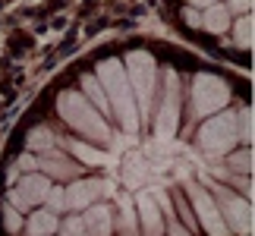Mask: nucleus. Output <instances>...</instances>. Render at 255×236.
<instances>
[{"mask_svg": "<svg viewBox=\"0 0 255 236\" xmlns=\"http://www.w3.org/2000/svg\"><path fill=\"white\" fill-rule=\"evenodd\" d=\"M82 95H85V101H88V104H92V107H95V111H98V114H101V117H104V120H107V123H111V120H114V111H111V101H107V95H104V88H101V85H98V79H95L92 73H88V76H82Z\"/></svg>", "mask_w": 255, "mask_h": 236, "instance_id": "obj_15", "label": "nucleus"}, {"mask_svg": "<svg viewBox=\"0 0 255 236\" xmlns=\"http://www.w3.org/2000/svg\"><path fill=\"white\" fill-rule=\"evenodd\" d=\"M164 236H192L189 230H183L180 224H176V218H170V224L164 227Z\"/></svg>", "mask_w": 255, "mask_h": 236, "instance_id": "obj_29", "label": "nucleus"}, {"mask_svg": "<svg viewBox=\"0 0 255 236\" xmlns=\"http://www.w3.org/2000/svg\"><path fill=\"white\" fill-rule=\"evenodd\" d=\"M135 214H139L142 233L145 236H164V214L158 208L151 192H139L135 195Z\"/></svg>", "mask_w": 255, "mask_h": 236, "instance_id": "obj_11", "label": "nucleus"}, {"mask_svg": "<svg viewBox=\"0 0 255 236\" xmlns=\"http://www.w3.org/2000/svg\"><path fill=\"white\" fill-rule=\"evenodd\" d=\"M82 224H85V233L88 236H111L114 233V211L107 205H88L85 214H82Z\"/></svg>", "mask_w": 255, "mask_h": 236, "instance_id": "obj_13", "label": "nucleus"}, {"mask_svg": "<svg viewBox=\"0 0 255 236\" xmlns=\"http://www.w3.org/2000/svg\"><path fill=\"white\" fill-rule=\"evenodd\" d=\"M111 186L101 183V180H70V186H66V211H85L88 205L98 202V195L107 192Z\"/></svg>", "mask_w": 255, "mask_h": 236, "instance_id": "obj_10", "label": "nucleus"}, {"mask_svg": "<svg viewBox=\"0 0 255 236\" xmlns=\"http://www.w3.org/2000/svg\"><path fill=\"white\" fill-rule=\"evenodd\" d=\"M164 104L158 111V123H154V132H158V139H170L176 132V123H180V76L173 70L164 73Z\"/></svg>", "mask_w": 255, "mask_h": 236, "instance_id": "obj_9", "label": "nucleus"}, {"mask_svg": "<svg viewBox=\"0 0 255 236\" xmlns=\"http://www.w3.org/2000/svg\"><path fill=\"white\" fill-rule=\"evenodd\" d=\"M126 79H129L135 111H139V123H148V111L154 104V88H158V63L148 51H129L123 60Z\"/></svg>", "mask_w": 255, "mask_h": 236, "instance_id": "obj_3", "label": "nucleus"}, {"mask_svg": "<svg viewBox=\"0 0 255 236\" xmlns=\"http://www.w3.org/2000/svg\"><path fill=\"white\" fill-rule=\"evenodd\" d=\"M233 41H237V47H243V51H249V47H252V13L249 16H237Z\"/></svg>", "mask_w": 255, "mask_h": 236, "instance_id": "obj_20", "label": "nucleus"}, {"mask_svg": "<svg viewBox=\"0 0 255 236\" xmlns=\"http://www.w3.org/2000/svg\"><path fill=\"white\" fill-rule=\"evenodd\" d=\"M183 19H186V25H192V28L202 25V13H199V9H192V6L183 9Z\"/></svg>", "mask_w": 255, "mask_h": 236, "instance_id": "obj_28", "label": "nucleus"}, {"mask_svg": "<svg viewBox=\"0 0 255 236\" xmlns=\"http://www.w3.org/2000/svg\"><path fill=\"white\" fill-rule=\"evenodd\" d=\"M120 211H123V221H120V230H123V236H135V208H132V202L126 199H120Z\"/></svg>", "mask_w": 255, "mask_h": 236, "instance_id": "obj_22", "label": "nucleus"}, {"mask_svg": "<svg viewBox=\"0 0 255 236\" xmlns=\"http://www.w3.org/2000/svg\"><path fill=\"white\" fill-rule=\"evenodd\" d=\"M57 114L63 117V123L70 126L73 132H79V135H82V142H92V145H111V139H114L111 123H107L104 117L85 101V95H82V92H73V88H66V92L57 95Z\"/></svg>", "mask_w": 255, "mask_h": 236, "instance_id": "obj_2", "label": "nucleus"}, {"mask_svg": "<svg viewBox=\"0 0 255 236\" xmlns=\"http://www.w3.org/2000/svg\"><path fill=\"white\" fill-rule=\"evenodd\" d=\"M230 101V88L221 76L214 73H199L192 79V111L195 117H214L224 111Z\"/></svg>", "mask_w": 255, "mask_h": 236, "instance_id": "obj_5", "label": "nucleus"}, {"mask_svg": "<svg viewBox=\"0 0 255 236\" xmlns=\"http://www.w3.org/2000/svg\"><path fill=\"white\" fill-rule=\"evenodd\" d=\"M214 202H218V211H221V218H224L230 233H237V236L252 233V202L249 199L233 195L224 186H214Z\"/></svg>", "mask_w": 255, "mask_h": 236, "instance_id": "obj_6", "label": "nucleus"}, {"mask_svg": "<svg viewBox=\"0 0 255 236\" xmlns=\"http://www.w3.org/2000/svg\"><path fill=\"white\" fill-rule=\"evenodd\" d=\"M3 227L9 233H19V230H22V214H19L13 205H3Z\"/></svg>", "mask_w": 255, "mask_h": 236, "instance_id": "obj_24", "label": "nucleus"}, {"mask_svg": "<svg viewBox=\"0 0 255 236\" xmlns=\"http://www.w3.org/2000/svg\"><path fill=\"white\" fill-rule=\"evenodd\" d=\"M63 148L70 151L76 161H82V164H88V167H98V164H104V161H107L104 151H98V145L82 142V139H66V142H63Z\"/></svg>", "mask_w": 255, "mask_h": 236, "instance_id": "obj_16", "label": "nucleus"}, {"mask_svg": "<svg viewBox=\"0 0 255 236\" xmlns=\"http://www.w3.org/2000/svg\"><path fill=\"white\" fill-rule=\"evenodd\" d=\"M92 76L98 79V85L104 88L107 101H111L114 120L132 135L135 129H139V111H135V98H132L129 79H126L123 60H120V57H104V60H98Z\"/></svg>", "mask_w": 255, "mask_h": 236, "instance_id": "obj_1", "label": "nucleus"}, {"mask_svg": "<svg viewBox=\"0 0 255 236\" xmlns=\"http://www.w3.org/2000/svg\"><path fill=\"white\" fill-rule=\"evenodd\" d=\"M230 167L237 170L240 176L252 173V148H240V151H230Z\"/></svg>", "mask_w": 255, "mask_h": 236, "instance_id": "obj_21", "label": "nucleus"}, {"mask_svg": "<svg viewBox=\"0 0 255 236\" xmlns=\"http://www.w3.org/2000/svg\"><path fill=\"white\" fill-rule=\"evenodd\" d=\"M237 139L243 148H252V111L249 107H240L237 111Z\"/></svg>", "mask_w": 255, "mask_h": 236, "instance_id": "obj_19", "label": "nucleus"}, {"mask_svg": "<svg viewBox=\"0 0 255 236\" xmlns=\"http://www.w3.org/2000/svg\"><path fill=\"white\" fill-rule=\"evenodd\" d=\"M199 145L208 154H230L240 145L237 139V111H218L199 126Z\"/></svg>", "mask_w": 255, "mask_h": 236, "instance_id": "obj_4", "label": "nucleus"}, {"mask_svg": "<svg viewBox=\"0 0 255 236\" xmlns=\"http://www.w3.org/2000/svg\"><path fill=\"white\" fill-rule=\"evenodd\" d=\"M54 142H57V135L47 129V126H35V129L25 135L28 151H51V148H54Z\"/></svg>", "mask_w": 255, "mask_h": 236, "instance_id": "obj_18", "label": "nucleus"}, {"mask_svg": "<svg viewBox=\"0 0 255 236\" xmlns=\"http://www.w3.org/2000/svg\"><path fill=\"white\" fill-rule=\"evenodd\" d=\"M227 13L249 16V13H252V0H230V3H227Z\"/></svg>", "mask_w": 255, "mask_h": 236, "instance_id": "obj_27", "label": "nucleus"}, {"mask_svg": "<svg viewBox=\"0 0 255 236\" xmlns=\"http://www.w3.org/2000/svg\"><path fill=\"white\" fill-rule=\"evenodd\" d=\"M44 205H47V211H54V214L57 211H66V192H63V186H51Z\"/></svg>", "mask_w": 255, "mask_h": 236, "instance_id": "obj_23", "label": "nucleus"}, {"mask_svg": "<svg viewBox=\"0 0 255 236\" xmlns=\"http://www.w3.org/2000/svg\"><path fill=\"white\" fill-rule=\"evenodd\" d=\"M57 230H60V218L47 208L32 211L28 221H25V236H54Z\"/></svg>", "mask_w": 255, "mask_h": 236, "instance_id": "obj_14", "label": "nucleus"}, {"mask_svg": "<svg viewBox=\"0 0 255 236\" xmlns=\"http://www.w3.org/2000/svg\"><path fill=\"white\" fill-rule=\"evenodd\" d=\"M51 180H47L44 173H22V180H19V186H13L6 195V205H13V208L22 214V211H32L38 208V205H44L47 199V189H51Z\"/></svg>", "mask_w": 255, "mask_h": 236, "instance_id": "obj_7", "label": "nucleus"}, {"mask_svg": "<svg viewBox=\"0 0 255 236\" xmlns=\"http://www.w3.org/2000/svg\"><path fill=\"white\" fill-rule=\"evenodd\" d=\"M38 173H44L47 180H76V176H79V167L66 154L51 148V151H41V157H38Z\"/></svg>", "mask_w": 255, "mask_h": 236, "instance_id": "obj_12", "label": "nucleus"}, {"mask_svg": "<svg viewBox=\"0 0 255 236\" xmlns=\"http://www.w3.org/2000/svg\"><path fill=\"white\" fill-rule=\"evenodd\" d=\"M230 13H227V6L224 3H214V6H208L202 13V28H208L211 35H227L230 32Z\"/></svg>", "mask_w": 255, "mask_h": 236, "instance_id": "obj_17", "label": "nucleus"}, {"mask_svg": "<svg viewBox=\"0 0 255 236\" xmlns=\"http://www.w3.org/2000/svg\"><path fill=\"white\" fill-rule=\"evenodd\" d=\"M63 236H88L85 233V224H82V214H79V218H70V221L63 224Z\"/></svg>", "mask_w": 255, "mask_h": 236, "instance_id": "obj_25", "label": "nucleus"}, {"mask_svg": "<svg viewBox=\"0 0 255 236\" xmlns=\"http://www.w3.org/2000/svg\"><path fill=\"white\" fill-rule=\"evenodd\" d=\"M218 0H189V6L192 9H208V6H214Z\"/></svg>", "mask_w": 255, "mask_h": 236, "instance_id": "obj_30", "label": "nucleus"}, {"mask_svg": "<svg viewBox=\"0 0 255 236\" xmlns=\"http://www.w3.org/2000/svg\"><path fill=\"white\" fill-rule=\"evenodd\" d=\"M186 192H189V202H192L195 214H199V224H202L205 233H208V236H230L227 224H224L221 211H218V202H214V195L208 189H199L195 183H189Z\"/></svg>", "mask_w": 255, "mask_h": 236, "instance_id": "obj_8", "label": "nucleus"}, {"mask_svg": "<svg viewBox=\"0 0 255 236\" xmlns=\"http://www.w3.org/2000/svg\"><path fill=\"white\" fill-rule=\"evenodd\" d=\"M16 167H19L22 173H35V170H38V157H35L32 151H25V154L16 161Z\"/></svg>", "mask_w": 255, "mask_h": 236, "instance_id": "obj_26", "label": "nucleus"}]
</instances>
